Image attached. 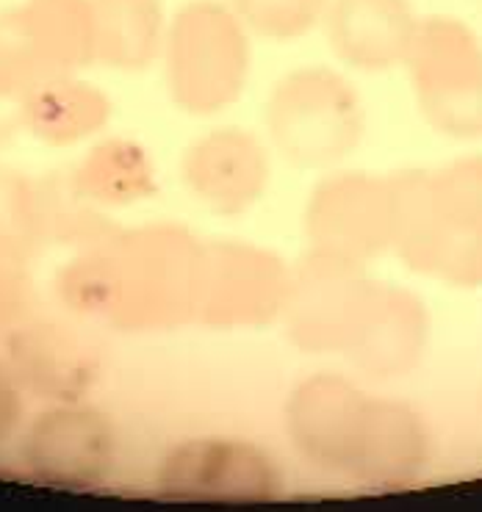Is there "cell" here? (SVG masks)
Listing matches in <instances>:
<instances>
[{
  "instance_id": "7",
  "label": "cell",
  "mask_w": 482,
  "mask_h": 512,
  "mask_svg": "<svg viewBox=\"0 0 482 512\" xmlns=\"http://www.w3.org/2000/svg\"><path fill=\"white\" fill-rule=\"evenodd\" d=\"M399 227L397 178L344 172L322 180L305 205V233L314 252L363 263L394 250Z\"/></svg>"
},
{
  "instance_id": "13",
  "label": "cell",
  "mask_w": 482,
  "mask_h": 512,
  "mask_svg": "<svg viewBox=\"0 0 482 512\" xmlns=\"http://www.w3.org/2000/svg\"><path fill=\"white\" fill-rule=\"evenodd\" d=\"M427 313L410 291L374 283L344 358L372 377H402L422 360Z\"/></svg>"
},
{
  "instance_id": "5",
  "label": "cell",
  "mask_w": 482,
  "mask_h": 512,
  "mask_svg": "<svg viewBox=\"0 0 482 512\" xmlns=\"http://www.w3.org/2000/svg\"><path fill=\"white\" fill-rule=\"evenodd\" d=\"M264 120L269 142L291 164L333 167L361 142L363 103L344 75L308 67L275 86Z\"/></svg>"
},
{
  "instance_id": "17",
  "label": "cell",
  "mask_w": 482,
  "mask_h": 512,
  "mask_svg": "<svg viewBox=\"0 0 482 512\" xmlns=\"http://www.w3.org/2000/svg\"><path fill=\"white\" fill-rule=\"evenodd\" d=\"M109 114L106 95L89 84L67 81V75L42 81L23 95V125L53 144L81 142L100 131Z\"/></svg>"
},
{
  "instance_id": "12",
  "label": "cell",
  "mask_w": 482,
  "mask_h": 512,
  "mask_svg": "<svg viewBox=\"0 0 482 512\" xmlns=\"http://www.w3.org/2000/svg\"><path fill=\"white\" fill-rule=\"evenodd\" d=\"M161 488L178 499L253 501L272 496L278 474L272 460L250 443L194 441L164 463Z\"/></svg>"
},
{
  "instance_id": "4",
  "label": "cell",
  "mask_w": 482,
  "mask_h": 512,
  "mask_svg": "<svg viewBox=\"0 0 482 512\" xmlns=\"http://www.w3.org/2000/svg\"><path fill=\"white\" fill-rule=\"evenodd\" d=\"M161 59L172 103L197 117H214L247 89L250 36L230 6L194 0L167 25Z\"/></svg>"
},
{
  "instance_id": "2",
  "label": "cell",
  "mask_w": 482,
  "mask_h": 512,
  "mask_svg": "<svg viewBox=\"0 0 482 512\" xmlns=\"http://www.w3.org/2000/svg\"><path fill=\"white\" fill-rule=\"evenodd\" d=\"M200 244L183 227L122 233L70 266L61 288L75 308L125 330H164L194 316Z\"/></svg>"
},
{
  "instance_id": "21",
  "label": "cell",
  "mask_w": 482,
  "mask_h": 512,
  "mask_svg": "<svg viewBox=\"0 0 482 512\" xmlns=\"http://www.w3.org/2000/svg\"><path fill=\"white\" fill-rule=\"evenodd\" d=\"M37 194L28 183L0 172V252L3 255H23L37 244L42 233Z\"/></svg>"
},
{
  "instance_id": "15",
  "label": "cell",
  "mask_w": 482,
  "mask_h": 512,
  "mask_svg": "<svg viewBox=\"0 0 482 512\" xmlns=\"http://www.w3.org/2000/svg\"><path fill=\"white\" fill-rule=\"evenodd\" d=\"M111 427L84 407H61L39 418L28 435V463L39 477L61 485H92L111 471Z\"/></svg>"
},
{
  "instance_id": "22",
  "label": "cell",
  "mask_w": 482,
  "mask_h": 512,
  "mask_svg": "<svg viewBox=\"0 0 482 512\" xmlns=\"http://www.w3.org/2000/svg\"><path fill=\"white\" fill-rule=\"evenodd\" d=\"M23 95L12 81L0 75V142H6L17 125H23Z\"/></svg>"
},
{
  "instance_id": "9",
  "label": "cell",
  "mask_w": 482,
  "mask_h": 512,
  "mask_svg": "<svg viewBox=\"0 0 482 512\" xmlns=\"http://www.w3.org/2000/svg\"><path fill=\"white\" fill-rule=\"evenodd\" d=\"M291 274L269 250L244 241L200 247L194 319L211 327H258L283 313Z\"/></svg>"
},
{
  "instance_id": "20",
  "label": "cell",
  "mask_w": 482,
  "mask_h": 512,
  "mask_svg": "<svg viewBox=\"0 0 482 512\" xmlns=\"http://www.w3.org/2000/svg\"><path fill=\"white\" fill-rule=\"evenodd\" d=\"M330 0H230L247 31L266 39H300L325 20Z\"/></svg>"
},
{
  "instance_id": "19",
  "label": "cell",
  "mask_w": 482,
  "mask_h": 512,
  "mask_svg": "<svg viewBox=\"0 0 482 512\" xmlns=\"http://www.w3.org/2000/svg\"><path fill=\"white\" fill-rule=\"evenodd\" d=\"M17 366H23L25 377L34 382L39 391L53 393H78L89 385V360L81 355V349H73L70 341L56 335H31L23 346L14 352Z\"/></svg>"
},
{
  "instance_id": "14",
  "label": "cell",
  "mask_w": 482,
  "mask_h": 512,
  "mask_svg": "<svg viewBox=\"0 0 482 512\" xmlns=\"http://www.w3.org/2000/svg\"><path fill=\"white\" fill-rule=\"evenodd\" d=\"M322 23L344 64L383 72L405 64L422 20H416L410 0H330Z\"/></svg>"
},
{
  "instance_id": "11",
  "label": "cell",
  "mask_w": 482,
  "mask_h": 512,
  "mask_svg": "<svg viewBox=\"0 0 482 512\" xmlns=\"http://www.w3.org/2000/svg\"><path fill=\"white\" fill-rule=\"evenodd\" d=\"M183 183L197 203L222 216L250 211L269 183V153L253 133L219 128L183 155Z\"/></svg>"
},
{
  "instance_id": "23",
  "label": "cell",
  "mask_w": 482,
  "mask_h": 512,
  "mask_svg": "<svg viewBox=\"0 0 482 512\" xmlns=\"http://www.w3.org/2000/svg\"><path fill=\"white\" fill-rule=\"evenodd\" d=\"M14 416H17V402H14V393H12V388L6 385V382L0 380V435L12 427Z\"/></svg>"
},
{
  "instance_id": "6",
  "label": "cell",
  "mask_w": 482,
  "mask_h": 512,
  "mask_svg": "<svg viewBox=\"0 0 482 512\" xmlns=\"http://www.w3.org/2000/svg\"><path fill=\"white\" fill-rule=\"evenodd\" d=\"M422 117L441 136L482 139V45L455 17H427L405 56Z\"/></svg>"
},
{
  "instance_id": "18",
  "label": "cell",
  "mask_w": 482,
  "mask_h": 512,
  "mask_svg": "<svg viewBox=\"0 0 482 512\" xmlns=\"http://www.w3.org/2000/svg\"><path fill=\"white\" fill-rule=\"evenodd\" d=\"M156 169L128 142L103 144L81 169V191L109 205H131L156 189Z\"/></svg>"
},
{
  "instance_id": "10",
  "label": "cell",
  "mask_w": 482,
  "mask_h": 512,
  "mask_svg": "<svg viewBox=\"0 0 482 512\" xmlns=\"http://www.w3.org/2000/svg\"><path fill=\"white\" fill-rule=\"evenodd\" d=\"M363 263L314 252L291 274L283 316L291 338L311 352L344 355L372 294Z\"/></svg>"
},
{
  "instance_id": "3",
  "label": "cell",
  "mask_w": 482,
  "mask_h": 512,
  "mask_svg": "<svg viewBox=\"0 0 482 512\" xmlns=\"http://www.w3.org/2000/svg\"><path fill=\"white\" fill-rule=\"evenodd\" d=\"M397 183L399 258L449 286H482V155L399 175Z\"/></svg>"
},
{
  "instance_id": "1",
  "label": "cell",
  "mask_w": 482,
  "mask_h": 512,
  "mask_svg": "<svg viewBox=\"0 0 482 512\" xmlns=\"http://www.w3.org/2000/svg\"><path fill=\"white\" fill-rule=\"evenodd\" d=\"M286 427L305 460L372 488L405 485L427 463L422 418L341 377L302 382L286 407Z\"/></svg>"
},
{
  "instance_id": "8",
  "label": "cell",
  "mask_w": 482,
  "mask_h": 512,
  "mask_svg": "<svg viewBox=\"0 0 482 512\" xmlns=\"http://www.w3.org/2000/svg\"><path fill=\"white\" fill-rule=\"evenodd\" d=\"M95 59L89 0H28L0 17V75L14 86L64 78Z\"/></svg>"
},
{
  "instance_id": "16",
  "label": "cell",
  "mask_w": 482,
  "mask_h": 512,
  "mask_svg": "<svg viewBox=\"0 0 482 512\" xmlns=\"http://www.w3.org/2000/svg\"><path fill=\"white\" fill-rule=\"evenodd\" d=\"M95 59L117 70H145L161 59L164 9L161 0H95Z\"/></svg>"
}]
</instances>
